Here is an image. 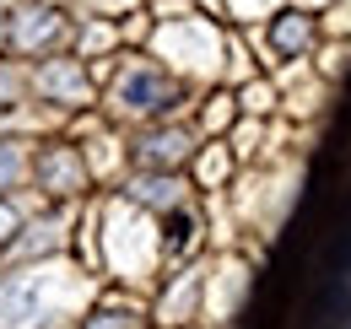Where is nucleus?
<instances>
[{
    "instance_id": "obj_1",
    "label": "nucleus",
    "mask_w": 351,
    "mask_h": 329,
    "mask_svg": "<svg viewBox=\"0 0 351 329\" xmlns=\"http://www.w3.org/2000/svg\"><path fill=\"white\" fill-rule=\"evenodd\" d=\"M119 103L130 108V114H168L178 103V82L168 76V71H157V65H135L130 76L119 82Z\"/></svg>"
},
{
    "instance_id": "obj_2",
    "label": "nucleus",
    "mask_w": 351,
    "mask_h": 329,
    "mask_svg": "<svg viewBox=\"0 0 351 329\" xmlns=\"http://www.w3.org/2000/svg\"><path fill=\"white\" fill-rule=\"evenodd\" d=\"M313 43H319V22H313L308 11L287 5V11H276V16H270V49H276L281 60H303Z\"/></svg>"
},
{
    "instance_id": "obj_3",
    "label": "nucleus",
    "mask_w": 351,
    "mask_h": 329,
    "mask_svg": "<svg viewBox=\"0 0 351 329\" xmlns=\"http://www.w3.org/2000/svg\"><path fill=\"white\" fill-rule=\"evenodd\" d=\"M189 151H195V135H189V130H152V135L141 141V162L157 167V173H162V167H178Z\"/></svg>"
},
{
    "instance_id": "obj_4",
    "label": "nucleus",
    "mask_w": 351,
    "mask_h": 329,
    "mask_svg": "<svg viewBox=\"0 0 351 329\" xmlns=\"http://www.w3.org/2000/svg\"><path fill=\"white\" fill-rule=\"evenodd\" d=\"M54 33H60L54 11H16V22H11V43L16 49H44Z\"/></svg>"
},
{
    "instance_id": "obj_5",
    "label": "nucleus",
    "mask_w": 351,
    "mask_h": 329,
    "mask_svg": "<svg viewBox=\"0 0 351 329\" xmlns=\"http://www.w3.org/2000/svg\"><path fill=\"white\" fill-rule=\"evenodd\" d=\"M38 173H44V189H49V195H71V189L82 184V162H76L65 146L44 151V167H38Z\"/></svg>"
},
{
    "instance_id": "obj_6",
    "label": "nucleus",
    "mask_w": 351,
    "mask_h": 329,
    "mask_svg": "<svg viewBox=\"0 0 351 329\" xmlns=\"http://www.w3.org/2000/svg\"><path fill=\"white\" fill-rule=\"evenodd\" d=\"M38 86H49V92H87V76L76 65H49L44 76H38Z\"/></svg>"
},
{
    "instance_id": "obj_7",
    "label": "nucleus",
    "mask_w": 351,
    "mask_h": 329,
    "mask_svg": "<svg viewBox=\"0 0 351 329\" xmlns=\"http://www.w3.org/2000/svg\"><path fill=\"white\" fill-rule=\"evenodd\" d=\"M87 329H146L141 324V313H130V308H103V313H92Z\"/></svg>"
},
{
    "instance_id": "obj_8",
    "label": "nucleus",
    "mask_w": 351,
    "mask_h": 329,
    "mask_svg": "<svg viewBox=\"0 0 351 329\" xmlns=\"http://www.w3.org/2000/svg\"><path fill=\"white\" fill-rule=\"evenodd\" d=\"M22 178V146H11V141H0V195L11 189Z\"/></svg>"
},
{
    "instance_id": "obj_9",
    "label": "nucleus",
    "mask_w": 351,
    "mask_h": 329,
    "mask_svg": "<svg viewBox=\"0 0 351 329\" xmlns=\"http://www.w3.org/2000/svg\"><path fill=\"white\" fill-rule=\"evenodd\" d=\"M16 227H22V216H16V206H11L5 195H0V243H5V238H11Z\"/></svg>"
}]
</instances>
